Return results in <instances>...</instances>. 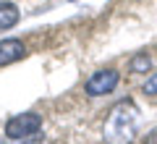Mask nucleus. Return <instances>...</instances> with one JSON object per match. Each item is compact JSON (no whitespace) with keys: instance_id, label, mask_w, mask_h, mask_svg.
<instances>
[{"instance_id":"nucleus-8","label":"nucleus","mask_w":157,"mask_h":144,"mask_svg":"<svg viewBox=\"0 0 157 144\" xmlns=\"http://www.w3.org/2000/svg\"><path fill=\"white\" fill-rule=\"evenodd\" d=\"M144 144H157V128H152V131L147 134V139H144Z\"/></svg>"},{"instance_id":"nucleus-7","label":"nucleus","mask_w":157,"mask_h":144,"mask_svg":"<svg viewBox=\"0 0 157 144\" xmlns=\"http://www.w3.org/2000/svg\"><path fill=\"white\" fill-rule=\"evenodd\" d=\"M144 94H157V73H152L144 84Z\"/></svg>"},{"instance_id":"nucleus-4","label":"nucleus","mask_w":157,"mask_h":144,"mask_svg":"<svg viewBox=\"0 0 157 144\" xmlns=\"http://www.w3.org/2000/svg\"><path fill=\"white\" fill-rule=\"evenodd\" d=\"M24 55H26V47L21 39H0V66H11V63L21 60Z\"/></svg>"},{"instance_id":"nucleus-5","label":"nucleus","mask_w":157,"mask_h":144,"mask_svg":"<svg viewBox=\"0 0 157 144\" xmlns=\"http://www.w3.org/2000/svg\"><path fill=\"white\" fill-rule=\"evenodd\" d=\"M18 18H21L18 6H16V3L3 0V3H0V29H13L18 24Z\"/></svg>"},{"instance_id":"nucleus-1","label":"nucleus","mask_w":157,"mask_h":144,"mask_svg":"<svg viewBox=\"0 0 157 144\" xmlns=\"http://www.w3.org/2000/svg\"><path fill=\"white\" fill-rule=\"evenodd\" d=\"M136 139V105L131 100L118 102L107 115L105 142L107 144H131Z\"/></svg>"},{"instance_id":"nucleus-2","label":"nucleus","mask_w":157,"mask_h":144,"mask_svg":"<svg viewBox=\"0 0 157 144\" xmlns=\"http://www.w3.org/2000/svg\"><path fill=\"white\" fill-rule=\"evenodd\" d=\"M42 128V115L37 113H21V115H13L8 118L6 123V136L18 142V139H29Z\"/></svg>"},{"instance_id":"nucleus-3","label":"nucleus","mask_w":157,"mask_h":144,"mask_svg":"<svg viewBox=\"0 0 157 144\" xmlns=\"http://www.w3.org/2000/svg\"><path fill=\"white\" fill-rule=\"evenodd\" d=\"M121 81V73L115 68H102V71H94L89 79H86V94L89 97H102V94H110L113 89Z\"/></svg>"},{"instance_id":"nucleus-6","label":"nucleus","mask_w":157,"mask_h":144,"mask_svg":"<svg viewBox=\"0 0 157 144\" xmlns=\"http://www.w3.org/2000/svg\"><path fill=\"white\" fill-rule=\"evenodd\" d=\"M149 68H152V58L147 55V53L134 55V60H131V73H147Z\"/></svg>"}]
</instances>
